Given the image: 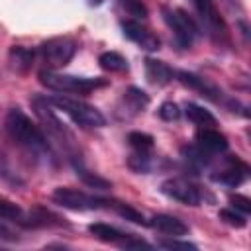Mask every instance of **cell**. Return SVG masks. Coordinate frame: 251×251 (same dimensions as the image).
I'll use <instances>...</instances> for the list:
<instances>
[{"mask_svg":"<svg viewBox=\"0 0 251 251\" xmlns=\"http://www.w3.org/2000/svg\"><path fill=\"white\" fill-rule=\"evenodd\" d=\"M4 129L8 137L27 153H31L37 159H51L49 143L45 133L39 129L37 124L31 122L27 114H24L20 108H12L4 118Z\"/></svg>","mask_w":251,"mask_h":251,"instance_id":"cell-1","label":"cell"},{"mask_svg":"<svg viewBox=\"0 0 251 251\" xmlns=\"http://www.w3.org/2000/svg\"><path fill=\"white\" fill-rule=\"evenodd\" d=\"M39 82L49 88L55 90L59 94H88L92 90L104 88L110 84L108 78L102 76H76V75H63V73H55V71H41L39 73Z\"/></svg>","mask_w":251,"mask_h":251,"instance_id":"cell-2","label":"cell"},{"mask_svg":"<svg viewBox=\"0 0 251 251\" xmlns=\"http://www.w3.org/2000/svg\"><path fill=\"white\" fill-rule=\"evenodd\" d=\"M47 102L57 108L59 112L67 114L78 127H84V129H94V127H104L106 126V118L102 116V112L84 102V100H78V98H71V96H63V94H55V96H49Z\"/></svg>","mask_w":251,"mask_h":251,"instance_id":"cell-3","label":"cell"},{"mask_svg":"<svg viewBox=\"0 0 251 251\" xmlns=\"http://www.w3.org/2000/svg\"><path fill=\"white\" fill-rule=\"evenodd\" d=\"M161 14L176 45L180 49H190L194 45V39L198 37V25L194 24V20L180 8H163Z\"/></svg>","mask_w":251,"mask_h":251,"instance_id":"cell-4","label":"cell"},{"mask_svg":"<svg viewBox=\"0 0 251 251\" xmlns=\"http://www.w3.org/2000/svg\"><path fill=\"white\" fill-rule=\"evenodd\" d=\"M37 51H39L41 61L47 65V69L55 71V69H63L65 65L71 63V59L76 53V41L73 37L59 35V37H51V39L43 41L37 47Z\"/></svg>","mask_w":251,"mask_h":251,"instance_id":"cell-5","label":"cell"},{"mask_svg":"<svg viewBox=\"0 0 251 251\" xmlns=\"http://www.w3.org/2000/svg\"><path fill=\"white\" fill-rule=\"evenodd\" d=\"M51 200L65 208V210H73V212H86V210H98L102 206H108L110 200L106 198H98L92 194H86L84 190L78 188H71V186H57L51 194Z\"/></svg>","mask_w":251,"mask_h":251,"instance_id":"cell-6","label":"cell"},{"mask_svg":"<svg viewBox=\"0 0 251 251\" xmlns=\"http://www.w3.org/2000/svg\"><path fill=\"white\" fill-rule=\"evenodd\" d=\"M33 110H35V114H37V118L41 120V124L45 126V137H51V141H57L65 151H69L71 147H73V135H71V131L59 122V118L55 116V112H53V108H51V104L47 102V98H33Z\"/></svg>","mask_w":251,"mask_h":251,"instance_id":"cell-7","label":"cell"},{"mask_svg":"<svg viewBox=\"0 0 251 251\" xmlns=\"http://www.w3.org/2000/svg\"><path fill=\"white\" fill-rule=\"evenodd\" d=\"M159 190H161L167 198L176 200V202L186 204V206H200L202 200H204L202 190H200L196 184H192L190 180L180 178V176H173V178L163 180Z\"/></svg>","mask_w":251,"mask_h":251,"instance_id":"cell-8","label":"cell"},{"mask_svg":"<svg viewBox=\"0 0 251 251\" xmlns=\"http://www.w3.org/2000/svg\"><path fill=\"white\" fill-rule=\"evenodd\" d=\"M122 31H124V35H126L129 41L137 43V45H139L141 49H145V51H157L159 45H161L159 37H157L153 31H149L139 20H133V18L124 20V22H122Z\"/></svg>","mask_w":251,"mask_h":251,"instance_id":"cell-9","label":"cell"},{"mask_svg":"<svg viewBox=\"0 0 251 251\" xmlns=\"http://www.w3.org/2000/svg\"><path fill=\"white\" fill-rule=\"evenodd\" d=\"M147 104H149L147 92H143V90L137 88V86H129V88L122 94V98H120V102H118V106H116V114H118V118H122V120H129V118L137 116L139 112H143V110L147 108Z\"/></svg>","mask_w":251,"mask_h":251,"instance_id":"cell-10","label":"cell"},{"mask_svg":"<svg viewBox=\"0 0 251 251\" xmlns=\"http://www.w3.org/2000/svg\"><path fill=\"white\" fill-rule=\"evenodd\" d=\"M247 176H249V167H247V163H243L237 157H229L226 161V165L216 175H212V178L216 182H220L224 186H229V188H235V186L243 184L247 180Z\"/></svg>","mask_w":251,"mask_h":251,"instance_id":"cell-11","label":"cell"},{"mask_svg":"<svg viewBox=\"0 0 251 251\" xmlns=\"http://www.w3.org/2000/svg\"><path fill=\"white\" fill-rule=\"evenodd\" d=\"M190 2H192V6L196 8L200 20H202V22L206 24V27L210 29V33H212L216 39L226 37V24H224V20L220 18V14H218L214 2H212V0H190Z\"/></svg>","mask_w":251,"mask_h":251,"instance_id":"cell-12","label":"cell"},{"mask_svg":"<svg viewBox=\"0 0 251 251\" xmlns=\"http://www.w3.org/2000/svg\"><path fill=\"white\" fill-rule=\"evenodd\" d=\"M175 78L178 82H182L184 86L196 90L200 96H206L210 100H220L222 98V90L218 86H214L212 82H208L206 78L194 75V73H188V71H175Z\"/></svg>","mask_w":251,"mask_h":251,"instance_id":"cell-13","label":"cell"},{"mask_svg":"<svg viewBox=\"0 0 251 251\" xmlns=\"http://www.w3.org/2000/svg\"><path fill=\"white\" fill-rule=\"evenodd\" d=\"M196 145L200 149H204L206 153L216 155V153H224L229 143H227V137L224 133H220L218 129H214V127H198Z\"/></svg>","mask_w":251,"mask_h":251,"instance_id":"cell-14","label":"cell"},{"mask_svg":"<svg viewBox=\"0 0 251 251\" xmlns=\"http://www.w3.org/2000/svg\"><path fill=\"white\" fill-rule=\"evenodd\" d=\"M149 226L155 227L157 231L169 235V237H182V235L188 233V226L182 220H178L171 214H155L149 220Z\"/></svg>","mask_w":251,"mask_h":251,"instance_id":"cell-15","label":"cell"},{"mask_svg":"<svg viewBox=\"0 0 251 251\" xmlns=\"http://www.w3.org/2000/svg\"><path fill=\"white\" fill-rule=\"evenodd\" d=\"M145 78L147 82L155 84V86H165L175 78V69H171L165 61L159 59H145Z\"/></svg>","mask_w":251,"mask_h":251,"instance_id":"cell-16","label":"cell"},{"mask_svg":"<svg viewBox=\"0 0 251 251\" xmlns=\"http://www.w3.org/2000/svg\"><path fill=\"white\" fill-rule=\"evenodd\" d=\"M88 231H90L96 239H100V241H104V243L118 245V247H124V243L133 235V233H126V231H122V229H118V227H114V226H110V224H104V222H94V224H90V226H88Z\"/></svg>","mask_w":251,"mask_h":251,"instance_id":"cell-17","label":"cell"},{"mask_svg":"<svg viewBox=\"0 0 251 251\" xmlns=\"http://www.w3.org/2000/svg\"><path fill=\"white\" fill-rule=\"evenodd\" d=\"M184 114H186L188 122H192V124L198 126V127H212V126L218 124L216 116H214L210 110H206L204 106H198V104H194V102H188V104L184 106Z\"/></svg>","mask_w":251,"mask_h":251,"instance_id":"cell-18","label":"cell"},{"mask_svg":"<svg viewBox=\"0 0 251 251\" xmlns=\"http://www.w3.org/2000/svg\"><path fill=\"white\" fill-rule=\"evenodd\" d=\"M73 167H75V173H76V176H78V178H80L84 184H88L90 188L108 190V188L112 186V182H110V180H106V178H102L100 175H96V173L88 171V169L82 165V161H80V159H73Z\"/></svg>","mask_w":251,"mask_h":251,"instance_id":"cell-19","label":"cell"},{"mask_svg":"<svg viewBox=\"0 0 251 251\" xmlns=\"http://www.w3.org/2000/svg\"><path fill=\"white\" fill-rule=\"evenodd\" d=\"M33 57H35L33 51L27 49V47H24V45H14V47L10 49V53H8L10 65H12V69H16L18 73L29 71L31 65H33Z\"/></svg>","mask_w":251,"mask_h":251,"instance_id":"cell-20","label":"cell"},{"mask_svg":"<svg viewBox=\"0 0 251 251\" xmlns=\"http://www.w3.org/2000/svg\"><path fill=\"white\" fill-rule=\"evenodd\" d=\"M98 65L104 69V71H110V73H124L129 69L127 65V59L124 55H120L118 51H104L100 57H98Z\"/></svg>","mask_w":251,"mask_h":251,"instance_id":"cell-21","label":"cell"},{"mask_svg":"<svg viewBox=\"0 0 251 251\" xmlns=\"http://www.w3.org/2000/svg\"><path fill=\"white\" fill-rule=\"evenodd\" d=\"M0 220H6V222H14V224H20L24 226V220H25V212L12 200L0 196Z\"/></svg>","mask_w":251,"mask_h":251,"instance_id":"cell-22","label":"cell"},{"mask_svg":"<svg viewBox=\"0 0 251 251\" xmlns=\"http://www.w3.org/2000/svg\"><path fill=\"white\" fill-rule=\"evenodd\" d=\"M182 157H184V161H186L188 165H192L194 169L206 167V165L210 163V159H212V155L206 153L204 149H200L198 145H186V147H182Z\"/></svg>","mask_w":251,"mask_h":251,"instance_id":"cell-23","label":"cell"},{"mask_svg":"<svg viewBox=\"0 0 251 251\" xmlns=\"http://www.w3.org/2000/svg\"><path fill=\"white\" fill-rule=\"evenodd\" d=\"M127 167L135 173H149L151 167H153V161H151V155L149 151H133L129 157H127Z\"/></svg>","mask_w":251,"mask_h":251,"instance_id":"cell-24","label":"cell"},{"mask_svg":"<svg viewBox=\"0 0 251 251\" xmlns=\"http://www.w3.org/2000/svg\"><path fill=\"white\" fill-rule=\"evenodd\" d=\"M110 206H114V210L122 216V218H126V220H129V222H133V224H139V226H149V220H145V216L139 212V210H135L133 206H129V204H124V202H110Z\"/></svg>","mask_w":251,"mask_h":251,"instance_id":"cell-25","label":"cell"},{"mask_svg":"<svg viewBox=\"0 0 251 251\" xmlns=\"http://www.w3.org/2000/svg\"><path fill=\"white\" fill-rule=\"evenodd\" d=\"M127 143L133 147V151H151L153 149V137L145 131H129Z\"/></svg>","mask_w":251,"mask_h":251,"instance_id":"cell-26","label":"cell"},{"mask_svg":"<svg viewBox=\"0 0 251 251\" xmlns=\"http://www.w3.org/2000/svg\"><path fill=\"white\" fill-rule=\"evenodd\" d=\"M0 180L12 184V186H22L24 184V178L12 169V165L8 163V159L0 153Z\"/></svg>","mask_w":251,"mask_h":251,"instance_id":"cell-27","label":"cell"},{"mask_svg":"<svg viewBox=\"0 0 251 251\" xmlns=\"http://www.w3.org/2000/svg\"><path fill=\"white\" fill-rule=\"evenodd\" d=\"M220 220L226 222L231 227H245L247 226V216L241 214V212H237V210H233L231 206L220 210Z\"/></svg>","mask_w":251,"mask_h":251,"instance_id":"cell-28","label":"cell"},{"mask_svg":"<svg viewBox=\"0 0 251 251\" xmlns=\"http://www.w3.org/2000/svg\"><path fill=\"white\" fill-rule=\"evenodd\" d=\"M118 4L124 8V12L126 14H129L133 20H143V18H147V8H145V4L141 2V0H118Z\"/></svg>","mask_w":251,"mask_h":251,"instance_id":"cell-29","label":"cell"},{"mask_svg":"<svg viewBox=\"0 0 251 251\" xmlns=\"http://www.w3.org/2000/svg\"><path fill=\"white\" fill-rule=\"evenodd\" d=\"M157 114H159V118L165 120V122H175V120L180 118V108H178L176 102H171V100H169V102H163V104L159 106Z\"/></svg>","mask_w":251,"mask_h":251,"instance_id":"cell-30","label":"cell"},{"mask_svg":"<svg viewBox=\"0 0 251 251\" xmlns=\"http://www.w3.org/2000/svg\"><path fill=\"white\" fill-rule=\"evenodd\" d=\"M229 204H231L233 210H237V212H241L245 216L251 212V200L247 196H243V194H231L229 196Z\"/></svg>","mask_w":251,"mask_h":251,"instance_id":"cell-31","label":"cell"},{"mask_svg":"<svg viewBox=\"0 0 251 251\" xmlns=\"http://www.w3.org/2000/svg\"><path fill=\"white\" fill-rule=\"evenodd\" d=\"M157 245H159V247H165V249H198L194 243H190V241H178V239H175V237H171V239H161Z\"/></svg>","mask_w":251,"mask_h":251,"instance_id":"cell-32","label":"cell"},{"mask_svg":"<svg viewBox=\"0 0 251 251\" xmlns=\"http://www.w3.org/2000/svg\"><path fill=\"white\" fill-rule=\"evenodd\" d=\"M0 239H6V241H16L18 239V235L10 229V227H6L4 224H0Z\"/></svg>","mask_w":251,"mask_h":251,"instance_id":"cell-33","label":"cell"},{"mask_svg":"<svg viewBox=\"0 0 251 251\" xmlns=\"http://www.w3.org/2000/svg\"><path fill=\"white\" fill-rule=\"evenodd\" d=\"M229 2H231V0H229Z\"/></svg>","mask_w":251,"mask_h":251,"instance_id":"cell-34","label":"cell"}]
</instances>
